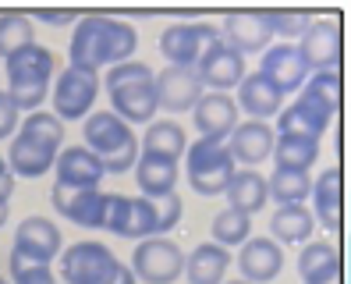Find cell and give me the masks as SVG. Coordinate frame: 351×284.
Returning a JSON list of instances; mask_svg holds the SVG:
<instances>
[{"mask_svg": "<svg viewBox=\"0 0 351 284\" xmlns=\"http://www.w3.org/2000/svg\"><path fill=\"white\" fill-rule=\"evenodd\" d=\"M135 50H138V29L121 22V18H110V14L78 18L71 29V43H68L71 68H86L96 75H99V68L135 60Z\"/></svg>", "mask_w": 351, "mask_h": 284, "instance_id": "obj_1", "label": "cell"}, {"mask_svg": "<svg viewBox=\"0 0 351 284\" xmlns=\"http://www.w3.org/2000/svg\"><path fill=\"white\" fill-rule=\"evenodd\" d=\"M14 142L8 146V171L11 178H43L53 171L57 153L64 150V125L47 114V110H32L25 114V121L18 125V132L11 135Z\"/></svg>", "mask_w": 351, "mask_h": 284, "instance_id": "obj_2", "label": "cell"}, {"mask_svg": "<svg viewBox=\"0 0 351 284\" xmlns=\"http://www.w3.org/2000/svg\"><path fill=\"white\" fill-rule=\"evenodd\" d=\"M156 71L146 60H125L103 75V89L110 96V114H117L125 125H149L156 117Z\"/></svg>", "mask_w": 351, "mask_h": 284, "instance_id": "obj_3", "label": "cell"}, {"mask_svg": "<svg viewBox=\"0 0 351 284\" xmlns=\"http://www.w3.org/2000/svg\"><path fill=\"white\" fill-rule=\"evenodd\" d=\"M8 71V96L14 99L18 110H43V99H50V86L57 75V54L43 43H32L4 60Z\"/></svg>", "mask_w": 351, "mask_h": 284, "instance_id": "obj_4", "label": "cell"}, {"mask_svg": "<svg viewBox=\"0 0 351 284\" xmlns=\"http://www.w3.org/2000/svg\"><path fill=\"white\" fill-rule=\"evenodd\" d=\"M82 146H86L107 174H128L138 160V135L110 110H93L82 121Z\"/></svg>", "mask_w": 351, "mask_h": 284, "instance_id": "obj_5", "label": "cell"}, {"mask_svg": "<svg viewBox=\"0 0 351 284\" xmlns=\"http://www.w3.org/2000/svg\"><path fill=\"white\" fill-rule=\"evenodd\" d=\"M234 171H238V164H234L231 150H227V142L195 139V142H189V150H184V174H189V185H192V192H199L206 199L223 196Z\"/></svg>", "mask_w": 351, "mask_h": 284, "instance_id": "obj_6", "label": "cell"}, {"mask_svg": "<svg viewBox=\"0 0 351 284\" xmlns=\"http://www.w3.org/2000/svg\"><path fill=\"white\" fill-rule=\"evenodd\" d=\"M96 96H99V75L96 71L68 64L53 75L50 107H53V117L60 125H64V121H86L96 107Z\"/></svg>", "mask_w": 351, "mask_h": 284, "instance_id": "obj_7", "label": "cell"}, {"mask_svg": "<svg viewBox=\"0 0 351 284\" xmlns=\"http://www.w3.org/2000/svg\"><path fill=\"white\" fill-rule=\"evenodd\" d=\"M60 277L68 284H110L121 259L110 252V246H103L96 238L71 241L68 249H60Z\"/></svg>", "mask_w": 351, "mask_h": 284, "instance_id": "obj_8", "label": "cell"}, {"mask_svg": "<svg viewBox=\"0 0 351 284\" xmlns=\"http://www.w3.org/2000/svg\"><path fill=\"white\" fill-rule=\"evenodd\" d=\"M128 267L142 284H174L184 270V252L171 238H146L135 246Z\"/></svg>", "mask_w": 351, "mask_h": 284, "instance_id": "obj_9", "label": "cell"}, {"mask_svg": "<svg viewBox=\"0 0 351 284\" xmlns=\"http://www.w3.org/2000/svg\"><path fill=\"white\" fill-rule=\"evenodd\" d=\"M220 39V29L210 22H178L160 32V54L174 68H195L199 57Z\"/></svg>", "mask_w": 351, "mask_h": 284, "instance_id": "obj_10", "label": "cell"}, {"mask_svg": "<svg viewBox=\"0 0 351 284\" xmlns=\"http://www.w3.org/2000/svg\"><path fill=\"white\" fill-rule=\"evenodd\" d=\"M50 202H53V210L64 217V220H71L75 228L107 231L110 192H103V189H64V185H53L50 189Z\"/></svg>", "mask_w": 351, "mask_h": 284, "instance_id": "obj_11", "label": "cell"}, {"mask_svg": "<svg viewBox=\"0 0 351 284\" xmlns=\"http://www.w3.org/2000/svg\"><path fill=\"white\" fill-rule=\"evenodd\" d=\"M107 231L117 235V238H132V241L160 238L153 199H146V196H121V192H110Z\"/></svg>", "mask_w": 351, "mask_h": 284, "instance_id": "obj_12", "label": "cell"}, {"mask_svg": "<svg viewBox=\"0 0 351 284\" xmlns=\"http://www.w3.org/2000/svg\"><path fill=\"white\" fill-rule=\"evenodd\" d=\"M64 249V238H60V228L50 217H25L22 224L14 228V246L11 256L14 259H29V263H50L60 256Z\"/></svg>", "mask_w": 351, "mask_h": 284, "instance_id": "obj_13", "label": "cell"}, {"mask_svg": "<svg viewBox=\"0 0 351 284\" xmlns=\"http://www.w3.org/2000/svg\"><path fill=\"white\" fill-rule=\"evenodd\" d=\"M298 54L308 71H337L341 64V22L337 18H313L302 32Z\"/></svg>", "mask_w": 351, "mask_h": 284, "instance_id": "obj_14", "label": "cell"}, {"mask_svg": "<svg viewBox=\"0 0 351 284\" xmlns=\"http://www.w3.org/2000/svg\"><path fill=\"white\" fill-rule=\"evenodd\" d=\"M153 86H156V110H167V114L192 110L202 99V93H206V86L199 82L195 68H174V64L156 71Z\"/></svg>", "mask_w": 351, "mask_h": 284, "instance_id": "obj_15", "label": "cell"}, {"mask_svg": "<svg viewBox=\"0 0 351 284\" xmlns=\"http://www.w3.org/2000/svg\"><path fill=\"white\" fill-rule=\"evenodd\" d=\"M195 75H199L202 86H210V93L238 89V82L245 78V57L234 47H227L223 39H217V43L199 57Z\"/></svg>", "mask_w": 351, "mask_h": 284, "instance_id": "obj_16", "label": "cell"}, {"mask_svg": "<svg viewBox=\"0 0 351 284\" xmlns=\"http://www.w3.org/2000/svg\"><path fill=\"white\" fill-rule=\"evenodd\" d=\"M238 263V277L245 284H270L284 270V249L266 235V238H249L234 256Z\"/></svg>", "mask_w": 351, "mask_h": 284, "instance_id": "obj_17", "label": "cell"}, {"mask_svg": "<svg viewBox=\"0 0 351 284\" xmlns=\"http://www.w3.org/2000/svg\"><path fill=\"white\" fill-rule=\"evenodd\" d=\"M259 75H266L287 96V93H298L305 86L308 68H305V60H302L295 43H274V47H266L263 57H259Z\"/></svg>", "mask_w": 351, "mask_h": 284, "instance_id": "obj_18", "label": "cell"}, {"mask_svg": "<svg viewBox=\"0 0 351 284\" xmlns=\"http://www.w3.org/2000/svg\"><path fill=\"white\" fill-rule=\"evenodd\" d=\"M107 178L103 164L86 150V146H64L53 160V185L64 189H99V181Z\"/></svg>", "mask_w": 351, "mask_h": 284, "instance_id": "obj_19", "label": "cell"}, {"mask_svg": "<svg viewBox=\"0 0 351 284\" xmlns=\"http://www.w3.org/2000/svg\"><path fill=\"white\" fill-rule=\"evenodd\" d=\"M234 107L249 114V121H263V125H270V117H277L284 110V93L266 75H259V71L249 75V71H245V78L238 82Z\"/></svg>", "mask_w": 351, "mask_h": 284, "instance_id": "obj_20", "label": "cell"}, {"mask_svg": "<svg viewBox=\"0 0 351 284\" xmlns=\"http://www.w3.org/2000/svg\"><path fill=\"white\" fill-rule=\"evenodd\" d=\"M270 25H266V14L263 11H234L223 18L220 25V39L227 47H234L241 57L245 54H263L270 47Z\"/></svg>", "mask_w": 351, "mask_h": 284, "instance_id": "obj_21", "label": "cell"}, {"mask_svg": "<svg viewBox=\"0 0 351 284\" xmlns=\"http://www.w3.org/2000/svg\"><path fill=\"white\" fill-rule=\"evenodd\" d=\"M192 125L199 128V139L227 142V135H231L234 125H238L234 96H227V93H202V99L192 107Z\"/></svg>", "mask_w": 351, "mask_h": 284, "instance_id": "obj_22", "label": "cell"}, {"mask_svg": "<svg viewBox=\"0 0 351 284\" xmlns=\"http://www.w3.org/2000/svg\"><path fill=\"white\" fill-rule=\"evenodd\" d=\"M274 139H277V132L270 125H263V121H238L234 132L227 135V150H231L234 164L256 167L274 153Z\"/></svg>", "mask_w": 351, "mask_h": 284, "instance_id": "obj_23", "label": "cell"}, {"mask_svg": "<svg viewBox=\"0 0 351 284\" xmlns=\"http://www.w3.org/2000/svg\"><path fill=\"white\" fill-rule=\"evenodd\" d=\"M330 121H334V114H326L323 107H316L313 99L298 96L291 107H284L277 114V135H291V139H313L319 142L323 132L330 128Z\"/></svg>", "mask_w": 351, "mask_h": 284, "instance_id": "obj_24", "label": "cell"}, {"mask_svg": "<svg viewBox=\"0 0 351 284\" xmlns=\"http://www.w3.org/2000/svg\"><path fill=\"white\" fill-rule=\"evenodd\" d=\"M298 277L302 284H337L341 281V252L334 241H305L298 252Z\"/></svg>", "mask_w": 351, "mask_h": 284, "instance_id": "obj_25", "label": "cell"}, {"mask_svg": "<svg viewBox=\"0 0 351 284\" xmlns=\"http://www.w3.org/2000/svg\"><path fill=\"white\" fill-rule=\"evenodd\" d=\"M234 263L231 249L217 246V241H202L195 246L189 256H184V281L189 284H223V274L227 267Z\"/></svg>", "mask_w": 351, "mask_h": 284, "instance_id": "obj_26", "label": "cell"}, {"mask_svg": "<svg viewBox=\"0 0 351 284\" xmlns=\"http://www.w3.org/2000/svg\"><path fill=\"white\" fill-rule=\"evenodd\" d=\"M308 199H313V220H319V224L326 231H337L341 228V167H326L319 178H313V189H308Z\"/></svg>", "mask_w": 351, "mask_h": 284, "instance_id": "obj_27", "label": "cell"}, {"mask_svg": "<svg viewBox=\"0 0 351 284\" xmlns=\"http://www.w3.org/2000/svg\"><path fill=\"white\" fill-rule=\"evenodd\" d=\"M135 181H138V192L146 199H160V196H171L178 189V164L174 160H163V156H149V153H138L135 160Z\"/></svg>", "mask_w": 351, "mask_h": 284, "instance_id": "obj_28", "label": "cell"}, {"mask_svg": "<svg viewBox=\"0 0 351 284\" xmlns=\"http://www.w3.org/2000/svg\"><path fill=\"white\" fill-rule=\"evenodd\" d=\"M184 150H189V139H184V128L178 121L163 117V121H149L146 135L138 139V153H149V156H163V160H174L181 164Z\"/></svg>", "mask_w": 351, "mask_h": 284, "instance_id": "obj_29", "label": "cell"}, {"mask_svg": "<svg viewBox=\"0 0 351 284\" xmlns=\"http://www.w3.org/2000/svg\"><path fill=\"white\" fill-rule=\"evenodd\" d=\"M316 231V220L308 213V206H277V213L270 217V238L277 246H305L313 241Z\"/></svg>", "mask_w": 351, "mask_h": 284, "instance_id": "obj_30", "label": "cell"}, {"mask_svg": "<svg viewBox=\"0 0 351 284\" xmlns=\"http://www.w3.org/2000/svg\"><path fill=\"white\" fill-rule=\"evenodd\" d=\"M227 206L245 213V217H252L259 213L266 202H270V196H266V178L259 171H234L231 178V185H227Z\"/></svg>", "mask_w": 351, "mask_h": 284, "instance_id": "obj_31", "label": "cell"}, {"mask_svg": "<svg viewBox=\"0 0 351 284\" xmlns=\"http://www.w3.org/2000/svg\"><path fill=\"white\" fill-rule=\"evenodd\" d=\"M274 171H313L319 160V142L313 139H291V135H277L274 139Z\"/></svg>", "mask_w": 351, "mask_h": 284, "instance_id": "obj_32", "label": "cell"}, {"mask_svg": "<svg viewBox=\"0 0 351 284\" xmlns=\"http://www.w3.org/2000/svg\"><path fill=\"white\" fill-rule=\"evenodd\" d=\"M308 189H313V174L305 171H274L266 181V196L277 206H305Z\"/></svg>", "mask_w": 351, "mask_h": 284, "instance_id": "obj_33", "label": "cell"}, {"mask_svg": "<svg viewBox=\"0 0 351 284\" xmlns=\"http://www.w3.org/2000/svg\"><path fill=\"white\" fill-rule=\"evenodd\" d=\"M36 43V25L32 18L22 14V11H4L0 14V57H11L18 50H25Z\"/></svg>", "mask_w": 351, "mask_h": 284, "instance_id": "obj_34", "label": "cell"}, {"mask_svg": "<svg viewBox=\"0 0 351 284\" xmlns=\"http://www.w3.org/2000/svg\"><path fill=\"white\" fill-rule=\"evenodd\" d=\"M298 96L313 99V104L323 107L326 114H337L341 110V71H308Z\"/></svg>", "mask_w": 351, "mask_h": 284, "instance_id": "obj_35", "label": "cell"}, {"mask_svg": "<svg viewBox=\"0 0 351 284\" xmlns=\"http://www.w3.org/2000/svg\"><path fill=\"white\" fill-rule=\"evenodd\" d=\"M213 238L210 241H217V246H223V249H241L245 241L252 238V217H245V213H238V210H220L217 217H213Z\"/></svg>", "mask_w": 351, "mask_h": 284, "instance_id": "obj_36", "label": "cell"}, {"mask_svg": "<svg viewBox=\"0 0 351 284\" xmlns=\"http://www.w3.org/2000/svg\"><path fill=\"white\" fill-rule=\"evenodd\" d=\"M266 14V25H270V32L284 36V39H302V32L308 29V22H313V14L305 11H263Z\"/></svg>", "mask_w": 351, "mask_h": 284, "instance_id": "obj_37", "label": "cell"}, {"mask_svg": "<svg viewBox=\"0 0 351 284\" xmlns=\"http://www.w3.org/2000/svg\"><path fill=\"white\" fill-rule=\"evenodd\" d=\"M11 267V281L14 284H57V274L47 267V263H29V259H8Z\"/></svg>", "mask_w": 351, "mask_h": 284, "instance_id": "obj_38", "label": "cell"}, {"mask_svg": "<svg viewBox=\"0 0 351 284\" xmlns=\"http://www.w3.org/2000/svg\"><path fill=\"white\" fill-rule=\"evenodd\" d=\"M153 210H156V231H160V238H167V231H174L178 220H181V199H178V192L153 199Z\"/></svg>", "mask_w": 351, "mask_h": 284, "instance_id": "obj_39", "label": "cell"}, {"mask_svg": "<svg viewBox=\"0 0 351 284\" xmlns=\"http://www.w3.org/2000/svg\"><path fill=\"white\" fill-rule=\"evenodd\" d=\"M18 125H22V110L14 107V99L0 89V142L11 139L18 132Z\"/></svg>", "mask_w": 351, "mask_h": 284, "instance_id": "obj_40", "label": "cell"}, {"mask_svg": "<svg viewBox=\"0 0 351 284\" xmlns=\"http://www.w3.org/2000/svg\"><path fill=\"white\" fill-rule=\"evenodd\" d=\"M39 22H47V25H75L78 22V14L75 11H36Z\"/></svg>", "mask_w": 351, "mask_h": 284, "instance_id": "obj_41", "label": "cell"}, {"mask_svg": "<svg viewBox=\"0 0 351 284\" xmlns=\"http://www.w3.org/2000/svg\"><path fill=\"white\" fill-rule=\"evenodd\" d=\"M0 192H4V196L14 192V178H11V171H8V160H4V156H0Z\"/></svg>", "mask_w": 351, "mask_h": 284, "instance_id": "obj_42", "label": "cell"}, {"mask_svg": "<svg viewBox=\"0 0 351 284\" xmlns=\"http://www.w3.org/2000/svg\"><path fill=\"white\" fill-rule=\"evenodd\" d=\"M110 284H138V281H135V274H132V267H128V263H121Z\"/></svg>", "mask_w": 351, "mask_h": 284, "instance_id": "obj_43", "label": "cell"}, {"mask_svg": "<svg viewBox=\"0 0 351 284\" xmlns=\"http://www.w3.org/2000/svg\"><path fill=\"white\" fill-rule=\"evenodd\" d=\"M8 217H11V196H4V192H0V228L8 224Z\"/></svg>", "mask_w": 351, "mask_h": 284, "instance_id": "obj_44", "label": "cell"}, {"mask_svg": "<svg viewBox=\"0 0 351 284\" xmlns=\"http://www.w3.org/2000/svg\"><path fill=\"white\" fill-rule=\"evenodd\" d=\"M223 284H245V281H241V277H238V281H223Z\"/></svg>", "mask_w": 351, "mask_h": 284, "instance_id": "obj_45", "label": "cell"}, {"mask_svg": "<svg viewBox=\"0 0 351 284\" xmlns=\"http://www.w3.org/2000/svg\"><path fill=\"white\" fill-rule=\"evenodd\" d=\"M0 284H8V281H4V277H0Z\"/></svg>", "mask_w": 351, "mask_h": 284, "instance_id": "obj_46", "label": "cell"}]
</instances>
